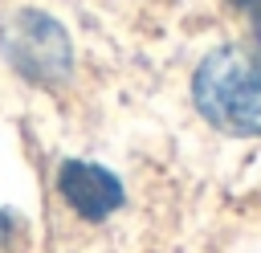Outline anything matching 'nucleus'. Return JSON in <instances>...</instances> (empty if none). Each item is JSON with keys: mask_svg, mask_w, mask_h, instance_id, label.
<instances>
[{"mask_svg": "<svg viewBox=\"0 0 261 253\" xmlns=\"http://www.w3.org/2000/svg\"><path fill=\"white\" fill-rule=\"evenodd\" d=\"M196 110L228 135H261V53L224 45L192 78Z\"/></svg>", "mask_w": 261, "mask_h": 253, "instance_id": "nucleus-1", "label": "nucleus"}, {"mask_svg": "<svg viewBox=\"0 0 261 253\" xmlns=\"http://www.w3.org/2000/svg\"><path fill=\"white\" fill-rule=\"evenodd\" d=\"M0 53L20 78L37 86H57L73 69L69 33L41 8H20L0 24Z\"/></svg>", "mask_w": 261, "mask_h": 253, "instance_id": "nucleus-2", "label": "nucleus"}, {"mask_svg": "<svg viewBox=\"0 0 261 253\" xmlns=\"http://www.w3.org/2000/svg\"><path fill=\"white\" fill-rule=\"evenodd\" d=\"M249 20H253V33H257V41H261V0H232Z\"/></svg>", "mask_w": 261, "mask_h": 253, "instance_id": "nucleus-4", "label": "nucleus"}, {"mask_svg": "<svg viewBox=\"0 0 261 253\" xmlns=\"http://www.w3.org/2000/svg\"><path fill=\"white\" fill-rule=\"evenodd\" d=\"M0 233H4V216H0Z\"/></svg>", "mask_w": 261, "mask_h": 253, "instance_id": "nucleus-5", "label": "nucleus"}, {"mask_svg": "<svg viewBox=\"0 0 261 253\" xmlns=\"http://www.w3.org/2000/svg\"><path fill=\"white\" fill-rule=\"evenodd\" d=\"M57 192L61 200L82 216V220H106L114 208H122V184L114 171L86 163V159H65L57 171Z\"/></svg>", "mask_w": 261, "mask_h": 253, "instance_id": "nucleus-3", "label": "nucleus"}]
</instances>
